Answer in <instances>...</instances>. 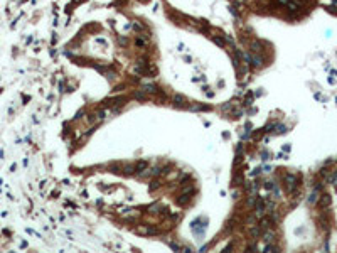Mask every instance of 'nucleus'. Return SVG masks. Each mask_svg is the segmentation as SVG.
Masks as SVG:
<instances>
[{
  "label": "nucleus",
  "instance_id": "nucleus-1",
  "mask_svg": "<svg viewBox=\"0 0 337 253\" xmlns=\"http://www.w3.org/2000/svg\"><path fill=\"white\" fill-rule=\"evenodd\" d=\"M283 181H285V189H287L288 192H293V191H295V187H297V177H295V176L287 174Z\"/></svg>",
  "mask_w": 337,
  "mask_h": 253
},
{
  "label": "nucleus",
  "instance_id": "nucleus-2",
  "mask_svg": "<svg viewBox=\"0 0 337 253\" xmlns=\"http://www.w3.org/2000/svg\"><path fill=\"white\" fill-rule=\"evenodd\" d=\"M255 216L256 218H263L265 216V201L261 198H258L256 204H255Z\"/></svg>",
  "mask_w": 337,
  "mask_h": 253
},
{
  "label": "nucleus",
  "instance_id": "nucleus-3",
  "mask_svg": "<svg viewBox=\"0 0 337 253\" xmlns=\"http://www.w3.org/2000/svg\"><path fill=\"white\" fill-rule=\"evenodd\" d=\"M190 198H192V191H186V192H182V194L179 196L177 202H179L180 206H184V204H187L189 201H190Z\"/></svg>",
  "mask_w": 337,
  "mask_h": 253
},
{
  "label": "nucleus",
  "instance_id": "nucleus-4",
  "mask_svg": "<svg viewBox=\"0 0 337 253\" xmlns=\"http://www.w3.org/2000/svg\"><path fill=\"white\" fill-rule=\"evenodd\" d=\"M159 230L157 228H150V226H140V228H137V233H140V235H152V233H157Z\"/></svg>",
  "mask_w": 337,
  "mask_h": 253
},
{
  "label": "nucleus",
  "instance_id": "nucleus-5",
  "mask_svg": "<svg viewBox=\"0 0 337 253\" xmlns=\"http://www.w3.org/2000/svg\"><path fill=\"white\" fill-rule=\"evenodd\" d=\"M249 63H251L255 68H260V66H263V59H261L258 54H255V53H253V54H251V57H249Z\"/></svg>",
  "mask_w": 337,
  "mask_h": 253
},
{
  "label": "nucleus",
  "instance_id": "nucleus-6",
  "mask_svg": "<svg viewBox=\"0 0 337 253\" xmlns=\"http://www.w3.org/2000/svg\"><path fill=\"white\" fill-rule=\"evenodd\" d=\"M330 202H332V198H330L329 194H324L322 198L318 199V206H320V208H327Z\"/></svg>",
  "mask_w": 337,
  "mask_h": 253
},
{
  "label": "nucleus",
  "instance_id": "nucleus-7",
  "mask_svg": "<svg viewBox=\"0 0 337 253\" xmlns=\"http://www.w3.org/2000/svg\"><path fill=\"white\" fill-rule=\"evenodd\" d=\"M251 53H255V54L261 53V44L260 42H251Z\"/></svg>",
  "mask_w": 337,
  "mask_h": 253
},
{
  "label": "nucleus",
  "instance_id": "nucleus-8",
  "mask_svg": "<svg viewBox=\"0 0 337 253\" xmlns=\"http://www.w3.org/2000/svg\"><path fill=\"white\" fill-rule=\"evenodd\" d=\"M135 169L137 170H145V169H149V164L145 162V160H140V162L135 165Z\"/></svg>",
  "mask_w": 337,
  "mask_h": 253
},
{
  "label": "nucleus",
  "instance_id": "nucleus-9",
  "mask_svg": "<svg viewBox=\"0 0 337 253\" xmlns=\"http://www.w3.org/2000/svg\"><path fill=\"white\" fill-rule=\"evenodd\" d=\"M263 240H265V243H271V241L275 240V235H273L271 231H268V233H265V238H263Z\"/></svg>",
  "mask_w": 337,
  "mask_h": 253
},
{
  "label": "nucleus",
  "instance_id": "nucleus-10",
  "mask_svg": "<svg viewBox=\"0 0 337 253\" xmlns=\"http://www.w3.org/2000/svg\"><path fill=\"white\" fill-rule=\"evenodd\" d=\"M143 91H147V93H157V86H153V85H147Z\"/></svg>",
  "mask_w": 337,
  "mask_h": 253
},
{
  "label": "nucleus",
  "instance_id": "nucleus-11",
  "mask_svg": "<svg viewBox=\"0 0 337 253\" xmlns=\"http://www.w3.org/2000/svg\"><path fill=\"white\" fill-rule=\"evenodd\" d=\"M135 98H137V100H145L147 95H145V91H137V93H135Z\"/></svg>",
  "mask_w": 337,
  "mask_h": 253
},
{
  "label": "nucleus",
  "instance_id": "nucleus-12",
  "mask_svg": "<svg viewBox=\"0 0 337 253\" xmlns=\"http://www.w3.org/2000/svg\"><path fill=\"white\" fill-rule=\"evenodd\" d=\"M270 226H271V221H270L268 218H265V219L261 221V228L265 230V228H270Z\"/></svg>",
  "mask_w": 337,
  "mask_h": 253
},
{
  "label": "nucleus",
  "instance_id": "nucleus-13",
  "mask_svg": "<svg viewBox=\"0 0 337 253\" xmlns=\"http://www.w3.org/2000/svg\"><path fill=\"white\" fill-rule=\"evenodd\" d=\"M308 202H310V204H314V202H317V191H314V192L310 194V198H308Z\"/></svg>",
  "mask_w": 337,
  "mask_h": 253
},
{
  "label": "nucleus",
  "instance_id": "nucleus-14",
  "mask_svg": "<svg viewBox=\"0 0 337 253\" xmlns=\"http://www.w3.org/2000/svg\"><path fill=\"white\" fill-rule=\"evenodd\" d=\"M133 169H135V167H131V165H125V167H123V172H125V174H133Z\"/></svg>",
  "mask_w": 337,
  "mask_h": 253
},
{
  "label": "nucleus",
  "instance_id": "nucleus-15",
  "mask_svg": "<svg viewBox=\"0 0 337 253\" xmlns=\"http://www.w3.org/2000/svg\"><path fill=\"white\" fill-rule=\"evenodd\" d=\"M184 101H186L184 96H179V95L175 96V103H177V105H184Z\"/></svg>",
  "mask_w": 337,
  "mask_h": 253
},
{
  "label": "nucleus",
  "instance_id": "nucleus-16",
  "mask_svg": "<svg viewBox=\"0 0 337 253\" xmlns=\"http://www.w3.org/2000/svg\"><path fill=\"white\" fill-rule=\"evenodd\" d=\"M159 186H160V182H159V181H153L152 184H150V189H157Z\"/></svg>",
  "mask_w": 337,
  "mask_h": 253
}]
</instances>
